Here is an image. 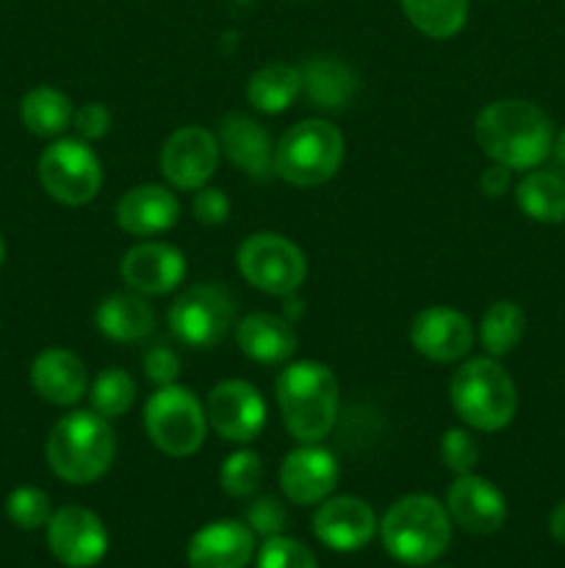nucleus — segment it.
Here are the masks:
<instances>
[{
    "instance_id": "f257e3e1",
    "label": "nucleus",
    "mask_w": 565,
    "mask_h": 568,
    "mask_svg": "<svg viewBox=\"0 0 565 568\" xmlns=\"http://www.w3.org/2000/svg\"><path fill=\"white\" fill-rule=\"evenodd\" d=\"M474 136L482 153L507 170H535L552 155V120L530 100H493L480 111Z\"/></svg>"
},
{
    "instance_id": "f03ea898",
    "label": "nucleus",
    "mask_w": 565,
    "mask_h": 568,
    "mask_svg": "<svg viewBox=\"0 0 565 568\" xmlns=\"http://www.w3.org/2000/svg\"><path fill=\"white\" fill-rule=\"evenodd\" d=\"M116 442L105 416L94 410H72L50 430L44 455L55 477L72 486L100 480L111 469Z\"/></svg>"
},
{
    "instance_id": "7ed1b4c3",
    "label": "nucleus",
    "mask_w": 565,
    "mask_h": 568,
    "mask_svg": "<svg viewBox=\"0 0 565 568\" xmlns=\"http://www.w3.org/2000/svg\"><path fill=\"white\" fill-rule=\"evenodd\" d=\"M277 405L288 433L302 444L327 438L338 419V381L325 364L299 361L286 366L275 383Z\"/></svg>"
},
{
    "instance_id": "20e7f679",
    "label": "nucleus",
    "mask_w": 565,
    "mask_h": 568,
    "mask_svg": "<svg viewBox=\"0 0 565 568\" xmlns=\"http://www.w3.org/2000/svg\"><path fill=\"white\" fill-rule=\"evenodd\" d=\"M382 547L404 566H427L446 552L452 541V516L427 494H410L388 508L380 525Z\"/></svg>"
},
{
    "instance_id": "39448f33",
    "label": "nucleus",
    "mask_w": 565,
    "mask_h": 568,
    "mask_svg": "<svg viewBox=\"0 0 565 568\" xmlns=\"http://www.w3.org/2000/svg\"><path fill=\"white\" fill-rule=\"evenodd\" d=\"M449 394H452V405L460 419L482 433H496L507 427L518 408L515 383L496 364V358L465 361L454 372Z\"/></svg>"
},
{
    "instance_id": "423d86ee",
    "label": "nucleus",
    "mask_w": 565,
    "mask_h": 568,
    "mask_svg": "<svg viewBox=\"0 0 565 568\" xmlns=\"http://www.w3.org/2000/svg\"><path fill=\"white\" fill-rule=\"evenodd\" d=\"M343 161V136L332 122L305 120L288 128L275 148V175L294 186H321Z\"/></svg>"
},
{
    "instance_id": "0eeeda50",
    "label": "nucleus",
    "mask_w": 565,
    "mask_h": 568,
    "mask_svg": "<svg viewBox=\"0 0 565 568\" xmlns=\"http://www.w3.org/2000/svg\"><path fill=\"white\" fill-rule=\"evenodd\" d=\"M144 427L161 453L172 458H188L205 442L208 416L188 388L161 386L144 405Z\"/></svg>"
},
{
    "instance_id": "6e6552de",
    "label": "nucleus",
    "mask_w": 565,
    "mask_h": 568,
    "mask_svg": "<svg viewBox=\"0 0 565 568\" xmlns=\"http://www.w3.org/2000/svg\"><path fill=\"white\" fill-rule=\"evenodd\" d=\"M236 264L249 286L275 297L294 294L308 275L302 250L280 233H253L244 239L236 253Z\"/></svg>"
},
{
    "instance_id": "1a4fd4ad",
    "label": "nucleus",
    "mask_w": 565,
    "mask_h": 568,
    "mask_svg": "<svg viewBox=\"0 0 565 568\" xmlns=\"http://www.w3.org/2000/svg\"><path fill=\"white\" fill-rule=\"evenodd\" d=\"M39 181L59 203L86 205L103 186V166L86 142L59 139L39 155Z\"/></svg>"
},
{
    "instance_id": "9d476101",
    "label": "nucleus",
    "mask_w": 565,
    "mask_h": 568,
    "mask_svg": "<svg viewBox=\"0 0 565 568\" xmlns=\"http://www.w3.org/2000/svg\"><path fill=\"white\" fill-rule=\"evenodd\" d=\"M233 316H236V308H233L230 294L222 286L199 283L177 294L170 308V327L186 347L208 349L227 336Z\"/></svg>"
},
{
    "instance_id": "9b49d317",
    "label": "nucleus",
    "mask_w": 565,
    "mask_h": 568,
    "mask_svg": "<svg viewBox=\"0 0 565 568\" xmlns=\"http://www.w3.org/2000/svg\"><path fill=\"white\" fill-rule=\"evenodd\" d=\"M219 164V142L203 125H183L166 139L161 150V172L183 192L203 189Z\"/></svg>"
},
{
    "instance_id": "f8f14e48",
    "label": "nucleus",
    "mask_w": 565,
    "mask_h": 568,
    "mask_svg": "<svg viewBox=\"0 0 565 568\" xmlns=\"http://www.w3.org/2000/svg\"><path fill=\"white\" fill-rule=\"evenodd\" d=\"M48 544L55 560L70 568H92L109 552V532L92 510L66 505L48 521Z\"/></svg>"
},
{
    "instance_id": "ddd939ff",
    "label": "nucleus",
    "mask_w": 565,
    "mask_h": 568,
    "mask_svg": "<svg viewBox=\"0 0 565 568\" xmlns=\"http://www.w3.org/2000/svg\"><path fill=\"white\" fill-rule=\"evenodd\" d=\"M208 425L225 442L247 444L258 438L266 425V403L258 388L244 381H225L210 388L205 405Z\"/></svg>"
},
{
    "instance_id": "4468645a",
    "label": "nucleus",
    "mask_w": 565,
    "mask_h": 568,
    "mask_svg": "<svg viewBox=\"0 0 565 568\" xmlns=\"http://www.w3.org/2000/svg\"><path fill=\"white\" fill-rule=\"evenodd\" d=\"M410 342L424 358L452 364L474 347V327L460 311L446 305H430L419 311L410 325Z\"/></svg>"
},
{
    "instance_id": "2eb2a0df",
    "label": "nucleus",
    "mask_w": 565,
    "mask_h": 568,
    "mask_svg": "<svg viewBox=\"0 0 565 568\" xmlns=\"http://www.w3.org/2000/svg\"><path fill=\"white\" fill-rule=\"evenodd\" d=\"M446 510L454 525L463 527L471 536L496 532L507 519L504 494L485 477L460 475L446 494Z\"/></svg>"
},
{
    "instance_id": "dca6fc26",
    "label": "nucleus",
    "mask_w": 565,
    "mask_h": 568,
    "mask_svg": "<svg viewBox=\"0 0 565 568\" xmlns=\"http://www.w3.org/2000/svg\"><path fill=\"white\" fill-rule=\"evenodd\" d=\"M338 483V460L330 449L305 444L280 466V488L294 505H319Z\"/></svg>"
},
{
    "instance_id": "f3484780",
    "label": "nucleus",
    "mask_w": 565,
    "mask_h": 568,
    "mask_svg": "<svg viewBox=\"0 0 565 568\" xmlns=\"http://www.w3.org/2000/svg\"><path fill=\"white\" fill-rule=\"evenodd\" d=\"M122 281L138 294H166L186 277V258L164 242H144L127 250L120 264Z\"/></svg>"
},
{
    "instance_id": "a211bd4d",
    "label": "nucleus",
    "mask_w": 565,
    "mask_h": 568,
    "mask_svg": "<svg viewBox=\"0 0 565 568\" xmlns=\"http://www.w3.org/2000/svg\"><path fill=\"white\" fill-rule=\"evenodd\" d=\"M374 510L358 497L325 499L314 516L316 538L336 552H358L374 538Z\"/></svg>"
},
{
    "instance_id": "6ab92c4d",
    "label": "nucleus",
    "mask_w": 565,
    "mask_h": 568,
    "mask_svg": "<svg viewBox=\"0 0 565 568\" xmlns=\"http://www.w3.org/2000/svg\"><path fill=\"white\" fill-rule=\"evenodd\" d=\"M255 532L242 521H214L188 541L192 568H244L253 560Z\"/></svg>"
},
{
    "instance_id": "aec40b11",
    "label": "nucleus",
    "mask_w": 565,
    "mask_h": 568,
    "mask_svg": "<svg viewBox=\"0 0 565 568\" xmlns=\"http://www.w3.org/2000/svg\"><path fill=\"white\" fill-rule=\"evenodd\" d=\"M219 148L255 181L275 175V148L264 128L244 114H227L219 125Z\"/></svg>"
},
{
    "instance_id": "412c9836",
    "label": "nucleus",
    "mask_w": 565,
    "mask_h": 568,
    "mask_svg": "<svg viewBox=\"0 0 565 568\" xmlns=\"http://www.w3.org/2000/svg\"><path fill=\"white\" fill-rule=\"evenodd\" d=\"M177 214H181V205L175 194L155 183L131 189L116 203V222L131 236H155V233L170 231L177 222Z\"/></svg>"
},
{
    "instance_id": "4be33fe9",
    "label": "nucleus",
    "mask_w": 565,
    "mask_h": 568,
    "mask_svg": "<svg viewBox=\"0 0 565 568\" xmlns=\"http://www.w3.org/2000/svg\"><path fill=\"white\" fill-rule=\"evenodd\" d=\"M31 383L53 405H75L86 394V366L75 353L50 347L33 358Z\"/></svg>"
},
{
    "instance_id": "5701e85b",
    "label": "nucleus",
    "mask_w": 565,
    "mask_h": 568,
    "mask_svg": "<svg viewBox=\"0 0 565 568\" xmlns=\"http://www.w3.org/2000/svg\"><path fill=\"white\" fill-rule=\"evenodd\" d=\"M238 347L258 364H282L297 353V333L282 316L249 314L238 322Z\"/></svg>"
},
{
    "instance_id": "b1692460",
    "label": "nucleus",
    "mask_w": 565,
    "mask_h": 568,
    "mask_svg": "<svg viewBox=\"0 0 565 568\" xmlns=\"http://www.w3.org/2000/svg\"><path fill=\"white\" fill-rule=\"evenodd\" d=\"M302 89L316 109L341 111L358 92V75L336 55H319L302 67Z\"/></svg>"
},
{
    "instance_id": "393cba45",
    "label": "nucleus",
    "mask_w": 565,
    "mask_h": 568,
    "mask_svg": "<svg viewBox=\"0 0 565 568\" xmlns=\"http://www.w3.org/2000/svg\"><path fill=\"white\" fill-rule=\"evenodd\" d=\"M155 325V314L142 294L120 292L97 305V327L111 342H138Z\"/></svg>"
},
{
    "instance_id": "a878e982",
    "label": "nucleus",
    "mask_w": 565,
    "mask_h": 568,
    "mask_svg": "<svg viewBox=\"0 0 565 568\" xmlns=\"http://www.w3.org/2000/svg\"><path fill=\"white\" fill-rule=\"evenodd\" d=\"M515 203L530 220L559 225L565 222V178L557 172H526L515 186Z\"/></svg>"
},
{
    "instance_id": "bb28decb",
    "label": "nucleus",
    "mask_w": 565,
    "mask_h": 568,
    "mask_svg": "<svg viewBox=\"0 0 565 568\" xmlns=\"http://www.w3.org/2000/svg\"><path fill=\"white\" fill-rule=\"evenodd\" d=\"M302 92V72L291 64H266L253 72L247 98L264 114H280Z\"/></svg>"
},
{
    "instance_id": "cd10ccee",
    "label": "nucleus",
    "mask_w": 565,
    "mask_h": 568,
    "mask_svg": "<svg viewBox=\"0 0 565 568\" xmlns=\"http://www.w3.org/2000/svg\"><path fill=\"white\" fill-rule=\"evenodd\" d=\"M72 103L64 92L53 87H37L22 98L20 120L33 136H59L72 122Z\"/></svg>"
},
{
    "instance_id": "c85d7f7f",
    "label": "nucleus",
    "mask_w": 565,
    "mask_h": 568,
    "mask_svg": "<svg viewBox=\"0 0 565 568\" xmlns=\"http://www.w3.org/2000/svg\"><path fill=\"white\" fill-rule=\"evenodd\" d=\"M526 331V316L510 300H499V303L487 305V311L482 314L480 325V338L485 344V349L491 353V358H502V355L513 353L521 344Z\"/></svg>"
},
{
    "instance_id": "c756f323",
    "label": "nucleus",
    "mask_w": 565,
    "mask_h": 568,
    "mask_svg": "<svg viewBox=\"0 0 565 568\" xmlns=\"http://www.w3.org/2000/svg\"><path fill=\"white\" fill-rule=\"evenodd\" d=\"M402 9L424 37L449 39L465 26L469 0H402Z\"/></svg>"
},
{
    "instance_id": "7c9ffc66",
    "label": "nucleus",
    "mask_w": 565,
    "mask_h": 568,
    "mask_svg": "<svg viewBox=\"0 0 565 568\" xmlns=\"http://www.w3.org/2000/svg\"><path fill=\"white\" fill-rule=\"evenodd\" d=\"M89 399H92L94 414L105 416V419H116L136 399V383H133V377L125 369H116L114 366V369L100 372Z\"/></svg>"
},
{
    "instance_id": "2f4dec72",
    "label": "nucleus",
    "mask_w": 565,
    "mask_h": 568,
    "mask_svg": "<svg viewBox=\"0 0 565 568\" xmlns=\"http://www.w3.org/2000/svg\"><path fill=\"white\" fill-rule=\"evenodd\" d=\"M264 480V466L253 449H238V453L227 455V460L219 469V486L227 497H253Z\"/></svg>"
},
{
    "instance_id": "473e14b6",
    "label": "nucleus",
    "mask_w": 565,
    "mask_h": 568,
    "mask_svg": "<svg viewBox=\"0 0 565 568\" xmlns=\"http://www.w3.org/2000/svg\"><path fill=\"white\" fill-rule=\"evenodd\" d=\"M6 516L22 530H37V527L48 525L53 514H50V499L42 488L22 486L14 488L6 499Z\"/></svg>"
},
{
    "instance_id": "72a5a7b5",
    "label": "nucleus",
    "mask_w": 565,
    "mask_h": 568,
    "mask_svg": "<svg viewBox=\"0 0 565 568\" xmlns=\"http://www.w3.org/2000/svg\"><path fill=\"white\" fill-rule=\"evenodd\" d=\"M258 568H319L314 552L294 538L271 536L260 547Z\"/></svg>"
},
{
    "instance_id": "f704fd0d",
    "label": "nucleus",
    "mask_w": 565,
    "mask_h": 568,
    "mask_svg": "<svg viewBox=\"0 0 565 568\" xmlns=\"http://www.w3.org/2000/svg\"><path fill=\"white\" fill-rule=\"evenodd\" d=\"M441 458L446 469H452L458 477L471 475L476 460H480V444H476V438L469 430L452 427L441 438Z\"/></svg>"
},
{
    "instance_id": "c9c22d12",
    "label": "nucleus",
    "mask_w": 565,
    "mask_h": 568,
    "mask_svg": "<svg viewBox=\"0 0 565 568\" xmlns=\"http://www.w3.org/2000/svg\"><path fill=\"white\" fill-rule=\"evenodd\" d=\"M286 508H282L275 497H260L247 508L249 530L260 532V536L266 538L280 536V530L286 527Z\"/></svg>"
},
{
    "instance_id": "e433bc0d",
    "label": "nucleus",
    "mask_w": 565,
    "mask_h": 568,
    "mask_svg": "<svg viewBox=\"0 0 565 568\" xmlns=\"http://www.w3.org/2000/svg\"><path fill=\"white\" fill-rule=\"evenodd\" d=\"M194 216L203 225H222L230 216V200L222 189H199L194 194Z\"/></svg>"
},
{
    "instance_id": "4c0bfd02",
    "label": "nucleus",
    "mask_w": 565,
    "mask_h": 568,
    "mask_svg": "<svg viewBox=\"0 0 565 568\" xmlns=\"http://www.w3.org/2000/svg\"><path fill=\"white\" fill-rule=\"evenodd\" d=\"M144 375L158 386H170L181 375V358L170 347H153L144 355Z\"/></svg>"
},
{
    "instance_id": "58836bf2",
    "label": "nucleus",
    "mask_w": 565,
    "mask_h": 568,
    "mask_svg": "<svg viewBox=\"0 0 565 568\" xmlns=\"http://www.w3.org/2000/svg\"><path fill=\"white\" fill-rule=\"evenodd\" d=\"M72 125L83 139H100L109 133L111 114L103 103H86L72 114Z\"/></svg>"
},
{
    "instance_id": "ea45409f",
    "label": "nucleus",
    "mask_w": 565,
    "mask_h": 568,
    "mask_svg": "<svg viewBox=\"0 0 565 568\" xmlns=\"http://www.w3.org/2000/svg\"><path fill=\"white\" fill-rule=\"evenodd\" d=\"M480 186H482V192L487 194V197H502V194L510 189V170H507V166H502V164L491 166V170L482 172Z\"/></svg>"
},
{
    "instance_id": "a19ab883",
    "label": "nucleus",
    "mask_w": 565,
    "mask_h": 568,
    "mask_svg": "<svg viewBox=\"0 0 565 568\" xmlns=\"http://www.w3.org/2000/svg\"><path fill=\"white\" fill-rule=\"evenodd\" d=\"M548 532H552L554 541L565 544V499L554 505L552 516H548Z\"/></svg>"
},
{
    "instance_id": "79ce46f5",
    "label": "nucleus",
    "mask_w": 565,
    "mask_h": 568,
    "mask_svg": "<svg viewBox=\"0 0 565 568\" xmlns=\"http://www.w3.org/2000/svg\"><path fill=\"white\" fill-rule=\"evenodd\" d=\"M552 159H554V164L559 166V170H565V131H559L557 136H554Z\"/></svg>"
},
{
    "instance_id": "37998d69",
    "label": "nucleus",
    "mask_w": 565,
    "mask_h": 568,
    "mask_svg": "<svg viewBox=\"0 0 565 568\" xmlns=\"http://www.w3.org/2000/svg\"><path fill=\"white\" fill-rule=\"evenodd\" d=\"M3 255H6V247H3V239H0V264H3Z\"/></svg>"
}]
</instances>
